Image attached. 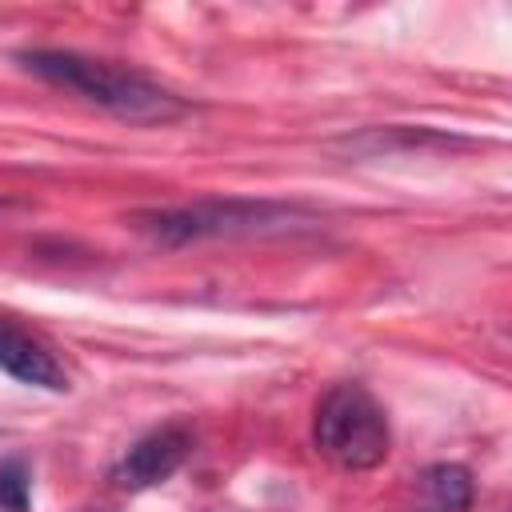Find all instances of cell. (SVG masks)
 Wrapping results in <instances>:
<instances>
[{"label": "cell", "mask_w": 512, "mask_h": 512, "mask_svg": "<svg viewBox=\"0 0 512 512\" xmlns=\"http://www.w3.org/2000/svg\"><path fill=\"white\" fill-rule=\"evenodd\" d=\"M0 372L32 388L68 392V368L56 356V348L12 316H0Z\"/></svg>", "instance_id": "5b68a950"}, {"label": "cell", "mask_w": 512, "mask_h": 512, "mask_svg": "<svg viewBox=\"0 0 512 512\" xmlns=\"http://www.w3.org/2000/svg\"><path fill=\"white\" fill-rule=\"evenodd\" d=\"M312 440L344 472H368L388 460L392 428L384 404L364 384H332L312 416Z\"/></svg>", "instance_id": "3957f363"}, {"label": "cell", "mask_w": 512, "mask_h": 512, "mask_svg": "<svg viewBox=\"0 0 512 512\" xmlns=\"http://www.w3.org/2000/svg\"><path fill=\"white\" fill-rule=\"evenodd\" d=\"M4 208H12V200H0V212H4Z\"/></svg>", "instance_id": "ba28073f"}, {"label": "cell", "mask_w": 512, "mask_h": 512, "mask_svg": "<svg viewBox=\"0 0 512 512\" xmlns=\"http://www.w3.org/2000/svg\"><path fill=\"white\" fill-rule=\"evenodd\" d=\"M136 232H144L152 244L184 248L200 240H240V236H276L312 224V212L284 200H192L172 208H144L132 216Z\"/></svg>", "instance_id": "7a4b0ae2"}, {"label": "cell", "mask_w": 512, "mask_h": 512, "mask_svg": "<svg viewBox=\"0 0 512 512\" xmlns=\"http://www.w3.org/2000/svg\"><path fill=\"white\" fill-rule=\"evenodd\" d=\"M16 64L128 124H172L188 112V104L176 92L160 88L156 80L72 48H24L16 52Z\"/></svg>", "instance_id": "6da1fadb"}, {"label": "cell", "mask_w": 512, "mask_h": 512, "mask_svg": "<svg viewBox=\"0 0 512 512\" xmlns=\"http://www.w3.org/2000/svg\"><path fill=\"white\" fill-rule=\"evenodd\" d=\"M32 508V472L20 456L0 460V512H28Z\"/></svg>", "instance_id": "52a82bcc"}, {"label": "cell", "mask_w": 512, "mask_h": 512, "mask_svg": "<svg viewBox=\"0 0 512 512\" xmlns=\"http://www.w3.org/2000/svg\"><path fill=\"white\" fill-rule=\"evenodd\" d=\"M192 428L172 420V424H160L152 432H144L136 444L124 448V456L112 464L108 480L124 492H144V488H156L164 484L168 476H176L184 468V460L192 456Z\"/></svg>", "instance_id": "277c9868"}, {"label": "cell", "mask_w": 512, "mask_h": 512, "mask_svg": "<svg viewBox=\"0 0 512 512\" xmlns=\"http://www.w3.org/2000/svg\"><path fill=\"white\" fill-rule=\"evenodd\" d=\"M476 480L464 464H432L416 480V500L408 512H468Z\"/></svg>", "instance_id": "8992f818"}]
</instances>
